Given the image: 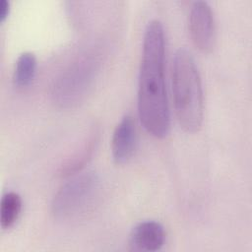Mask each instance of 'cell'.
<instances>
[{"instance_id": "cell-1", "label": "cell", "mask_w": 252, "mask_h": 252, "mask_svg": "<svg viewBox=\"0 0 252 252\" xmlns=\"http://www.w3.org/2000/svg\"><path fill=\"white\" fill-rule=\"evenodd\" d=\"M138 111L145 129L157 138L167 136L170 114L164 80V31L152 20L146 27L138 85Z\"/></svg>"}, {"instance_id": "cell-9", "label": "cell", "mask_w": 252, "mask_h": 252, "mask_svg": "<svg viewBox=\"0 0 252 252\" xmlns=\"http://www.w3.org/2000/svg\"><path fill=\"white\" fill-rule=\"evenodd\" d=\"M36 59L31 52L22 53L16 62L14 71V84L19 88L29 86L34 78Z\"/></svg>"}, {"instance_id": "cell-3", "label": "cell", "mask_w": 252, "mask_h": 252, "mask_svg": "<svg viewBox=\"0 0 252 252\" xmlns=\"http://www.w3.org/2000/svg\"><path fill=\"white\" fill-rule=\"evenodd\" d=\"M99 180L94 172L81 173L66 182L56 193L51 204L55 218L66 220L78 216L94 202Z\"/></svg>"}, {"instance_id": "cell-10", "label": "cell", "mask_w": 252, "mask_h": 252, "mask_svg": "<svg viewBox=\"0 0 252 252\" xmlns=\"http://www.w3.org/2000/svg\"><path fill=\"white\" fill-rule=\"evenodd\" d=\"M10 12V3L7 0L0 1V22H4Z\"/></svg>"}, {"instance_id": "cell-8", "label": "cell", "mask_w": 252, "mask_h": 252, "mask_svg": "<svg viewBox=\"0 0 252 252\" xmlns=\"http://www.w3.org/2000/svg\"><path fill=\"white\" fill-rule=\"evenodd\" d=\"M22 210V199L18 193L7 192L0 203V224L3 229L10 228L18 220Z\"/></svg>"}, {"instance_id": "cell-6", "label": "cell", "mask_w": 252, "mask_h": 252, "mask_svg": "<svg viewBox=\"0 0 252 252\" xmlns=\"http://www.w3.org/2000/svg\"><path fill=\"white\" fill-rule=\"evenodd\" d=\"M136 123L132 116L126 115L117 124L112 135L111 154L115 163H126L133 157L136 150Z\"/></svg>"}, {"instance_id": "cell-7", "label": "cell", "mask_w": 252, "mask_h": 252, "mask_svg": "<svg viewBox=\"0 0 252 252\" xmlns=\"http://www.w3.org/2000/svg\"><path fill=\"white\" fill-rule=\"evenodd\" d=\"M165 239L163 226L155 220H146L138 223L131 231L129 245L134 251H158Z\"/></svg>"}, {"instance_id": "cell-5", "label": "cell", "mask_w": 252, "mask_h": 252, "mask_svg": "<svg viewBox=\"0 0 252 252\" xmlns=\"http://www.w3.org/2000/svg\"><path fill=\"white\" fill-rule=\"evenodd\" d=\"M188 26L193 44L203 53L211 52L216 43V24L212 8L206 1L192 4Z\"/></svg>"}, {"instance_id": "cell-4", "label": "cell", "mask_w": 252, "mask_h": 252, "mask_svg": "<svg viewBox=\"0 0 252 252\" xmlns=\"http://www.w3.org/2000/svg\"><path fill=\"white\" fill-rule=\"evenodd\" d=\"M96 73V61L93 56L83 57L73 63L53 88L54 100L61 106L78 103L87 94Z\"/></svg>"}, {"instance_id": "cell-2", "label": "cell", "mask_w": 252, "mask_h": 252, "mask_svg": "<svg viewBox=\"0 0 252 252\" xmlns=\"http://www.w3.org/2000/svg\"><path fill=\"white\" fill-rule=\"evenodd\" d=\"M172 94L180 127L188 133L199 131L204 114L202 83L194 58L185 48H179L173 57Z\"/></svg>"}]
</instances>
